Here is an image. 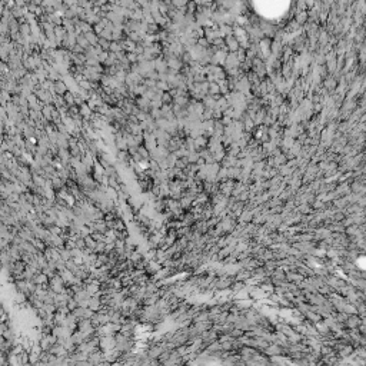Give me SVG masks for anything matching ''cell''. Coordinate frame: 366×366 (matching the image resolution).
<instances>
[{
    "mask_svg": "<svg viewBox=\"0 0 366 366\" xmlns=\"http://www.w3.org/2000/svg\"><path fill=\"white\" fill-rule=\"evenodd\" d=\"M84 242H86V246L92 250H95L96 249V246H97V240H95V238H93L92 235H87V236L84 238Z\"/></svg>",
    "mask_w": 366,
    "mask_h": 366,
    "instance_id": "6da1fadb",
    "label": "cell"
},
{
    "mask_svg": "<svg viewBox=\"0 0 366 366\" xmlns=\"http://www.w3.org/2000/svg\"><path fill=\"white\" fill-rule=\"evenodd\" d=\"M137 152L140 153V156H142L143 159H147V157H149V153L144 150V147H139V149H137Z\"/></svg>",
    "mask_w": 366,
    "mask_h": 366,
    "instance_id": "7a4b0ae2",
    "label": "cell"
}]
</instances>
